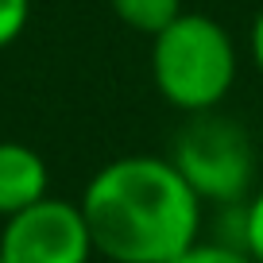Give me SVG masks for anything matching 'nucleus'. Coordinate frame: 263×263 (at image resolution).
Returning a JSON list of instances; mask_svg holds the SVG:
<instances>
[{"label":"nucleus","instance_id":"obj_2","mask_svg":"<svg viewBox=\"0 0 263 263\" xmlns=\"http://www.w3.org/2000/svg\"><path fill=\"white\" fill-rule=\"evenodd\" d=\"M151 82L174 112H213L224 105L240 74L232 31L205 12H182L174 24L151 35Z\"/></svg>","mask_w":263,"mask_h":263},{"label":"nucleus","instance_id":"obj_10","mask_svg":"<svg viewBox=\"0 0 263 263\" xmlns=\"http://www.w3.org/2000/svg\"><path fill=\"white\" fill-rule=\"evenodd\" d=\"M248 54H252L255 70H259V74H263V8L255 12L252 27H248Z\"/></svg>","mask_w":263,"mask_h":263},{"label":"nucleus","instance_id":"obj_11","mask_svg":"<svg viewBox=\"0 0 263 263\" xmlns=\"http://www.w3.org/2000/svg\"><path fill=\"white\" fill-rule=\"evenodd\" d=\"M0 263H4V259H0Z\"/></svg>","mask_w":263,"mask_h":263},{"label":"nucleus","instance_id":"obj_4","mask_svg":"<svg viewBox=\"0 0 263 263\" xmlns=\"http://www.w3.org/2000/svg\"><path fill=\"white\" fill-rule=\"evenodd\" d=\"M97 255L89 224L78 201L43 197L20 209L0 229V259L4 263H89Z\"/></svg>","mask_w":263,"mask_h":263},{"label":"nucleus","instance_id":"obj_1","mask_svg":"<svg viewBox=\"0 0 263 263\" xmlns=\"http://www.w3.org/2000/svg\"><path fill=\"white\" fill-rule=\"evenodd\" d=\"M82 217L108 263H174L201 240L205 201L171 155H120L82 190Z\"/></svg>","mask_w":263,"mask_h":263},{"label":"nucleus","instance_id":"obj_3","mask_svg":"<svg viewBox=\"0 0 263 263\" xmlns=\"http://www.w3.org/2000/svg\"><path fill=\"white\" fill-rule=\"evenodd\" d=\"M171 163L182 171L205 205H240L255 190V147L244 124L213 112H197L174 136Z\"/></svg>","mask_w":263,"mask_h":263},{"label":"nucleus","instance_id":"obj_5","mask_svg":"<svg viewBox=\"0 0 263 263\" xmlns=\"http://www.w3.org/2000/svg\"><path fill=\"white\" fill-rule=\"evenodd\" d=\"M47 186H50V171L39 151L16 140H0V217L4 221L16 217L20 209L43 201Z\"/></svg>","mask_w":263,"mask_h":263},{"label":"nucleus","instance_id":"obj_6","mask_svg":"<svg viewBox=\"0 0 263 263\" xmlns=\"http://www.w3.org/2000/svg\"><path fill=\"white\" fill-rule=\"evenodd\" d=\"M116 12V20H120L124 27H132V31L140 35H159L166 24H174V20L182 16V0H108Z\"/></svg>","mask_w":263,"mask_h":263},{"label":"nucleus","instance_id":"obj_8","mask_svg":"<svg viewBox=\"0 0 263 263\" xmlns=\"http://www.w3.org/2000/svg\"><path fill=\"white\" fill-rule=\"evenodd\" d=\"M174 263H255V259L248 255V248L232 244V240H221V236L205 240L201 236L197 244H190Z\"/></svg>","mask_w":263,"mask_h":263},{"label":"nucleus","instance_id":"obj_7","mask_svg":"<svg viewBox=\"0 0 263 263\" xmlns=\"http://www.w3.org/2000/svg\"><path fill=\"white\" fill-rule=\"evenodd\" d=\"M232 213H236V244L248 248L255 263H263V186H255L240 205H232Z\"/></svg>","mask_w":263,"mask_h":263},{"label":"nucleus","instance_id":"obj_9","mask_svg":"<svg viewBox=\"0 0 263 263\" xmlns=\"http://www.w3.org/2000/svg\"><path fill=\"white\" fill-rule=\"evenodd\" d=\"M27 20H31V0H0V50L24 35Z\"/></svg>","mask_w":263,"mask_h":263}]
</instances>
